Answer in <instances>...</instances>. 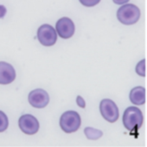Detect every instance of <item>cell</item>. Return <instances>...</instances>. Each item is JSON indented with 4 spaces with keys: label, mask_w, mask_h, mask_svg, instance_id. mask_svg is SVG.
<instances>
[{
    "label": "cell",
    "mask_w": 147,
    "mask_h": 147,
    "mask_svg": "<svg viewBox=\"0 0 147 147\" xmlns=\"http://www.w3.org/2000/svg\"><path fill=\"white\" fill-rule=\"evenodd\" d=\"M141 16L139 8L132 4H125L117 11V18L124 25H132L138 23Z\"/></svg>",
    "instance_id": "1"
},
{
    "label": "cell",
    "mask_w": 147,
    "mask_h": 147,
    "mask_svg": "<svg viewBox=\"0 0 147 147\" xmlns=\"http://www.w3.org/2000/svg\"><path fill=\"white\" fill-rule=\"evenodd\" d=\"M122 120L125 128L132 131L142 126L144 122L143 113L136 107H129L125 110Z\"/></svg>",
    "instance_id": "2"
},
{
    "label": "cell",
    "mask_w": 147,
    "mask_h": 147,
    "mask_svg": "<svg viewBox=\"0 0 147 147\" xmlns=\"http://www.w3.org/2000/svg\"><path fill=\"white\" fill-rule=\"evenodd\" d=\"M82 125V119L76 111H66L60 118L61 129L66 133H72L78 131Z\"/></svg>",
    "instance_id": "3"
},
{
    "label": "cell",
    "mask_w": 147,
    "mask_h": 147,
    "mask_svg": "<svg viewBox=\"0 0 147 147\" xmlns=\"http://www.w3.org/2000/svg\"><path fill=\"white\" fill-rule=\"evenodd\" d=\"M100 112L103 119L109 123H114L119 119V108L116 103L110 99H103L100 101Z\"/></svg>",
    "instance_id": "4"
},
{
    "label": "cell",
    "mask_w": 147,
    "mask_h": 147,
    "mask_svg": "<svg viewBox=\"0 0 147 147\" xmlns=\"http://www.w3.org/2000/svg\"><path fill=\"white\" fill-rule=\"evenodd\" d=\"M57 32L54 27L49 24H42L37 30V39L39 42L45 47H51L57 41Z\"/></svg>",
    "instance_id": "5"
},
{
    "label": "cell",
    "mask_w": 147,
    "mask_h": 147,
    "mask_svg": "<svg viewBox=\"0 0 147 147\" xmlns=\"http://www.w3.org/2000/svg\"><path fill=\"white\" fill-rule=\"evenodd\" d=\"M18 126L20 130L27 135L36 134L40 128L37 119L31 114L22 115L18 119Z\"/></svg>",
    "instance_id": "6"
},
{
    "label": "cell",
    "mask_w": 147,
    "mask_h": 147,
    "mask_svg": "<svg viewBox=\"0 0 147 147\" xmlns=\"http://www.w3.org/2000/svg\"><path fill=\"white\" fill-rule=\"evenodd\" d=\"M28 101L35 108H44L49 103V95L44 89L36 88L29 94Z\"/></svg>",
    "instance_id": "7"
},
{
    "label": "cell",
    "mask_w": 147,
    "mask_h": 147,
    "mask_svg": "<svg viewBox=\"0 0 147 147\" xmlns=\"http://www.w3.org/2000/svg\"><path fill=\"white\" fill-rule=\"evenodd\" d=\"M55 30L62 39H69L76 32V25L68 18H61L55 24Z\"/></svg>",
    "instance_id": "8"
},
{
    "label": "cell",
    "mask_w": 147,
    "mask_h": 147,
    "mask_svg": "<svg viewBox=\"0 0 147 147\" xmlns=\"http://www.w3.org/2000/svg\"><path fill=\"white\" fill-rule=\"evenodd\" d=\"M16 76V70L11 64L5 61H0V84H11L15 81Z\"/></svg>",
    "instance_id": "9"
},
{
    "label": "cell",
    "mask_w": 147,
    "mask_h": 147,
    "mask_svg": "<svg viewBox=\"0 0 147 147\" xmlns=\"http://www.w3.org/2000/svg\"><path fill=\"white\" fill-rule=\"evenodd\" d=\"M130 101L136 105L141 106L144 105L145 102V89L143 87H135L133 88L129 94Z\"/></svg>",
    "instance_id": "10"
},
{
    "label": "cell",
    "mask_w": 147,
    "mask_h": 147,
    "mask_svg": "<svg viewBox=\"0 0 147 147\" xmlns=\"http://www.w3.org/2000/svg\"><path fill=\"white\" fill-rule=\"evenodd\" d=\"M84 134L87 137V138L90 140H97L103 136V131L99 129L88 126L84 129Z\"/></svg>",
    "instance_id": "11"
},
{
    "label": "cell",
    "mask_w": 147,
    "mask_h": 147,
    "mask_svg": "<svg viewBox=\"0 0 147 147\" xmlns=\"http://www.w3.org/2000/svg\"><path fill=\"white\" fill-rule=\"evenodd\" d=\"M8 126H9V119L7 115L3 111H0V132L6 131Z\"/></svg>",
    "instance_id": "12"
},
{
    "label": "cell",
    "mask_w": 147,
    "mask_h": 147,
    "mask_svg": "<svg viewBox=\"0 0 147 147\" xmlns=\"http://www.w3.org/2000/svg\"><path fill=\"white\" fill-rule=\"evenodd\" d=\"M135 71L139 76H145V60L142 59L140 61L138 62L135 67Z\"/></svg>",
    "instance_id": "13"
},
{
    "label": "cell",
    "mask_w": 147,
    "mask_h": 147,
    "mask_svg": "<svg viewBox=\"0 0 147 147\" xmlns=\"http://www.w3.org/2000/svg\"><path fill=\"white\" fill-rule=\"evenodd\" d=\"M79 1L86 7H94L100 2V0H79Z\"/></svg>",
    "instance_id": "14"
},
{
    "label": "cell",
    "mask_w": 147,
    "mask_h": 147,
    "mask_svg": "<svg viewBox=\"0 0 147 147\" xmlns=\"http://www.w3.org/2000/svg\"><path fill=\"white\" fill-rule=\"evenodd\" d=\"M76 104L81 108H85L86 107V101L81 95H78L76 97Z\"/></svg>",
    "instance_id": "15"
},
{
    "label": "cell",
    "mask_w": 147,
    "mask_h": 147,
    "mask_svg": "<svg viewBox=\"0 0 147 147\" xmlns=\"http://www.w3.org/2000/svg\"><path fill=\"white\" fill-rule=\"evenodd\" d=\"M6 13H7V10H6L5 6L0 5V18H5V16L6 15Z\"/></svg>",
    "instance_id": "16"
},
{
    "label": "cell",
    "mask_w": 147,
    "mask_h": 147,
    "mask_svg": "<svg viewBox=\"0 0 147 147\" xmlns=\"http://www.w3.org/2000/svg\"><path fill=\"white\" fill-rule=\"evenodd\" d=\"M130 0H113V2L116 5H123L125 4H127Z\"/></svg>",
    "instance_id": "17"
}]
</instances>
